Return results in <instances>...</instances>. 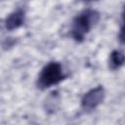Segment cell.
<instances>
[{
    "label": "cell",
    "instance_id": "obj_6",
    "mask_svg": "<svg viewBox=\"0 0 125 125\" xmlns=\"http://www.w3.org/2000/svg\"><path fill=\"white\" fill-rule=\"evenodd\" d=\"M118 39L122 45H125V5L123 7L122 14H121V26H120V30H119Z\"/></svg>",
    "mask_w": 125,
    "mask_h": 125
},
{
    "label": "cell",
    "instance_id": "obj_2",
    "mask_svg": "<svg viewBox=\"0 0 125 125\" xmlns=\"http://www.w3.org/2000/svg\"><path fill=\"white\" fill-rule=\"evenodd\" d=\"M65 76L60 62H50L41 69L37 78V87L41 90L48 89L62 82Z\"/></svg>",
    "mask_w": 125,
    "mask_h": 125
},
{
    "label": "cell",
    "instance_id": "obj_5",
    "mask_svg": "<svg viewBox=\"0 0 125 125\" xmlns=\"http://www.w3.org/2000/svg\"><path fill=\"white\" fill-rule=\"evenodd\" d=\"M125 63V54L118 50H113L109 55L108 66L111 70L118 69Z\"/></svg>",
    "mask_w": 125,
    "mask_h": 125
},
{
    "label": "cell",
    "instance_id": "obj_3",
    "mask_svg": "<svg viewBox=\"0 0 125 125\" xmlns=\"http://www.w3.org/2000/svg\"><path fill=\"white\" fill-rule=\"evenodd\" d=\"M104 95L105 94L104 87L99 85L84 94V96L81 99V106L85 110L95 109L104 102Z\"/></svg>",
    "mask_w": 125,
    "mask_h": 125
},
{
    "label": "cell",
    "instance_id": "obj_4",
    "mask_svg": "<svg viewBox=\"0 0 125 125\" xmlns=\"http://www.w3.org/2000/svg\"><path fill=\"white\" fill-rule=\"evenodd\" d=\"M25 12L24 10L19 8L12 12L5 20V27L8 30H14L21 27L24 22Z\"/></svg>",
    "mask_w": 125,
    "mask_h": 125
},
{
    "label": "cell",
    "instance_id": "obj_1",
    "mask_svg": "<svg viewBox=\"0 0 125 125\" xmlns=\"http://www.w3.org/2000/svg\"><path fill=\"white\" fill-rule=\"evenodd\" d=\"M100 14L93 9H85L81 11L72 21L70 35L76 42H82L92 27L98 22Z\"/></svg>",
    "mask_w": 125,
    "mask_h": 125
}]
</instances>
